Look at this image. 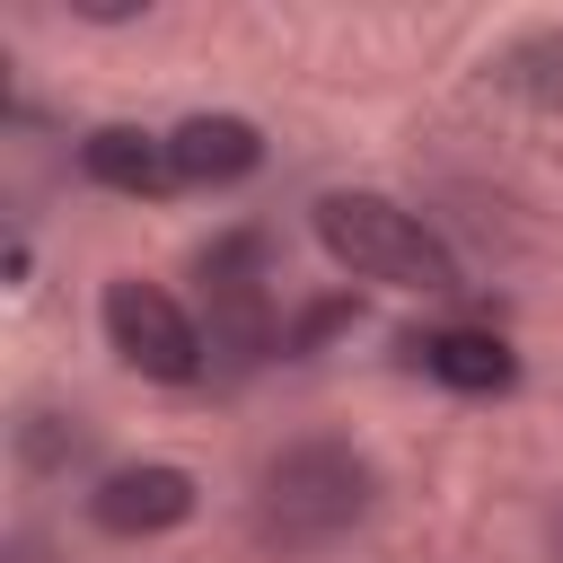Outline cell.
<instances>
[{
  "instance_id": "9c48e42d",
  "label": "cell",
  "mask_w": 563,
  "mask_h": 563,
  "mask_svg": "<svg viewBox=\"0 0 563 563\" xmlns=\"http://www.w3.org/2000/svg\"><path fill=\"white\" fill-rule=\"evenodd\" d=\"M493 79H501L519 106L563 114V26H528V35H510L501 62H493Z\"/></svg>"
},
{
  "instance_id": "ba28073f",
  "label": "cell",
  "mask_w": 563,
  "mask_h": 563,
  "mask_svg": "<svg viewBox=\"0 0 563 563\" xmlns=\"http://www.w3.org/2000/svg\"><path fill=\"white\" fill-rule=\"evenodd\" d=\"M79 176L106 185V194H176L167 176V132H141V123H97L79 141Z\"/></svg>"
},
{
  "instance_id": "6da1fadb",
  "label": "cell",
  "mask_w": 563,
  "mask_h": 563,
  "mask_svg": "<svg viewBox=\"0 0 563 563\" xmlns=\"http://www.w3.org/2000/svg\"><path fill=\"white\" fill-rule=\"evenodd\" d=\"M369 510H378V466L352 440H290L255 475V537L282 563L334 554Z\"/></svg>"
},
{
  "instance_id": "7a4b0ae2",
  "label": "cell",
  "mask_w": 563,
  "mask_h": 563,
  "mask_svg": "<svg viewBox=\"0 0 563 563\" xmlns=\"http://www.w3.org/2000/svg\"><path fill=\"white\" fill-rule=\"evenodd\" d=\"M317 246L352 273V282H378V290H422V299H449L457 290V255L449 238L387 202V194H325L317 202Z\"/></svg>"
},
{
  "instance_id": "8992f818",
  "label": "cell",
  "mask_w": 563,
  "mask_h": 563,
  "mask_svg": "<svg viewBox=\"0 0 563 563\" xmlns=\"http://www.w3.org/2000/svg\"><path fill=\"white\" fill-rule=\"evenodd\" d=\"M396 352H405V369H422V378H440V387H457V396H501V387L519 378L510 343L484 334V325H413Z\"/></svg>"
},
{
  "instance_id": "3957f363",
  "label": "cell",
  "mask_w": 563,
  "mask_h": 563,
  "mask_svg": "<svg viewBox=\"0 0 563 563\" xmlns=\"http://www.w3.org/2000/svg\"><path fill=\"white\" fill-rule=\"evenodd\" d=\"M97 317H106V343L123 352V369H141V378H158V387L202 378V325H194V308H185L167 282L114 273L106 299H97Z\"/></svg>"
},
{
  "instance_id": "5b68a950",
  "label": "cell",
  "mask_w": 563,
  "mask_h": 563,
  "mask_svg": "<svg viewBox=\"0 0 563 563\" xmlns=\"http://www.w3.org/2000/svg\"><path fill=\"white\" fill-rule=\"evenodd\" d=\"M88 519L106 528V537H158V528H176V519H194V475L185 466H114V475H97V493H88Z\"/></svg>"
},
{
  "instance_id": "52a82bcc",
  "label": "cell",
  "mask_w": 563,
  "mask_h": 563,
  "mask_svg": "<svg viewBox=\"0 0 563 563\" xmlns=\"http://www.w3.org/2000/svg\"><path fill=\"white\" fill-rule=\"evenodd\" d=\"M255 158H264V132H255L246 114H185V123L167 132V176L194 185V194L255 176Z\"/></svg>"
},
{
  "instance_id": "277c9868",
  "label": "cell",
  "mask_w": 563,
  "mask_h": 563,
  "mask_svg": "<svg viewBox=\"0 0 563 563\" xmlns=\"http://www.w3.org/2000/svg\"><path fill=\"white\" fill-rule=\"evenodd\" d=\"M202 299H211V352L255 361V352L282 343L273 334V282H264V238L255 229H238V238H220L202 255Z\"/></svg>"
}]
</instances>
